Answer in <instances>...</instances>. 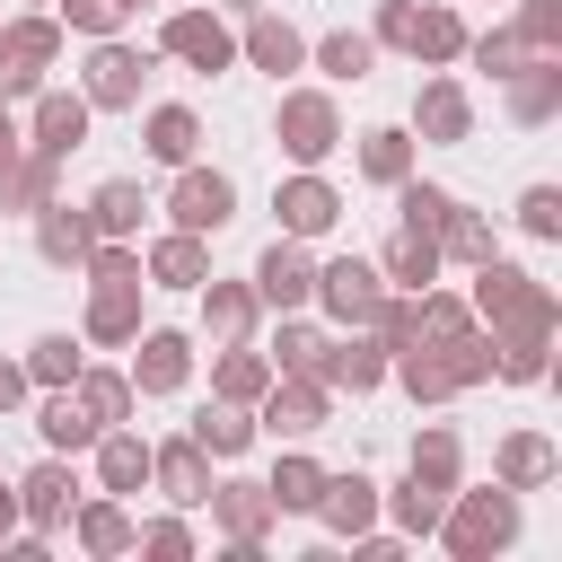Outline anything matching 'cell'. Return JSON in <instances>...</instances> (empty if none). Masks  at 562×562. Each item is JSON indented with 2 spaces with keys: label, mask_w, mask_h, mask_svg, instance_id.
I'll use <instances>...</instances> for the list:
<instances>
[{
  "label": "cell",
  "mask_w": 562,
  "mask_h": 562,
  "mask_svg": "<svg viewBox=\"0 0 562 562\" xmlns=\"http://www.w3.org/2000/svg\"><path fill=\"white\" fill-rule=\"evenodd\" d=\"M193 448H220V457H228V448H246V422H237V413H202V422H193Z\"/></svg>",
  "instance_id": "obj_42"
},
{
  "label": "cell",
  "mask_w": 562,
  "mask_h": 562,
  "mask_svg": "<svg viewBox=\"0 0 562 562\" xmlns=\"http://www.w3.org/2000/svg\"><path fill=\"white\" fill-rule=\"evenodd\" d=\"M167 53H184L193 70H228V53H237V44H228V26H220V18H176V26H167Z\"/></svg>",
  "instance_id": "obj_8"
},
{
  "label": "cell",
  "mask_w": 562,
  "mask_h": 562,
  "mask_svg": "<svg viewBox=\"0 0 562 562\" xmlns=\"http://www.w3.org/2000/svg\"><path fill=\"white\" fill-rule=\"evenodd\" d=\"M79 132H88V105H79V97H44V105H35V149H44V158L79 149Z\"/></svg>",
  "instance_id": "obj_12"
},
{
  "label": "cell",
  "mask_w": 562,
  "mask_h": 562,
  "mask_svg": "<svg viewBox=\"0 0 562 562\" xmlns=\"http://www.w3.org/2000/svg\"><path fill=\"white\" fill-rule=\"evenodd\" d=\"M518 220H527L536 237H562V193H553V184H536V193L518 202Z\"/></svg>",
  "instance_id": "obj_40"
},
{
  "label": "cell",
  "mask_w": 562,
  "mask_h": 562,
  "mask_svg": "<svg viewBox=\"0 0 562 562\" xmlns=\"http://www.w3.org/2000/svg\"><path fill=\"white\" fill-rule=\"evenodd\" d=\"M422 132H430V140H465V97H457L448 79L422 88Z\"/></svg>",
  "instance_id": "obj_19"
},
{
  "label": "cell",
  "mask_w": 562,
  "mask_h": 562,
  "mask_svg": "<svg viewBox=\"0 0 562 562\" xmlns=\"http://www.w3.org/2000/svg\"><path fill=\"white\" fill-rule=\"evenodd\" d=\"M149 474V448L140 439H105V492H132Z\"/></svg>",
  "instance_id": "obj_33"
},
{
  "label": "cell",
  "mask_w": 562,
  "mask_h": 562,
  "mask_svg": "<svg viewBox=\"0 0 562 562\" xmlns=\"http://www.w3.org/2000/svg\"><path fill=\"white\" fill-rule=\"evenodd\" d=\"M0 158H9V114H0Z\"/></svg>",
  "instance_id": "obj_54"
},
{
  "label": "cell",
  "mask_w": 562,
  "mask_h": 562,
  "mask_svg": "<svg viewBox=\"0 0 562 562\" xmlns=\"http://www.w3.org/2000/svg\"><path fill=\"white\" fill-rule=\"evenodd\" d=\"M281 140H290V158H325L334 149V105L325 97H290L281 105Z\"/></svg>",
  "instance_id": "obj_6"
},
{
  "label": "cell",
  "mask_w": 562,
  "mask_h": 562,
  "mask_svg": "<svg viewBox=\"0 0 562 562\" xmlns=\"http://www.w3.org/2000/svg\"><path fill=\"white\" fill-rule=\"evenodd\" d=\"M325 369H334V378H342V386H378V369H386V360H378V351H360V342H351V351H334V360H325Z\"/></svg>",
  "instance_id": "obj_44"
},
{
  "label": "cell",
  "mask_w": 562,
  "mask_h": 562,
  "mask_svg": "<svg viewBox=\"0 0 562 562\" xmlns=\"http://www.w3.org/2000/svg\"><path fill=\"white\" fill-rule=\"evenodd\" d=\"M35 237H44V255H53V263H88L97 220H88V211H70V202H44V228H35Z\"/></svg>",
  "instance_id": "obj_9"
},
{
  "label": "cell",
  "mask_w": 562,
  "mask_h": 562,
  "mask_svg": "<svg viewBox=\"0 0 562 562\" xmlns=\"http://www.w3.org/2000/svg\"><path fill=\"white\" fill-rule=\"evenodd\" d=\"M18 395H26V369H9V360H0V413H9Z\"/></svg>",
  "instance_id": "obj_53"
},
{
  "label": "cell",
  "mask_w": 562,
  "mask_h": 562,
  "mask_svg": "<svg viewBox=\"0 0 562 562\" xmlns=\"http://www.w3.org/2000/svg\"><path fill=\"white\" fill-rule=\"evenodd\" d=\"M44 184H53V158H44V149H35L26 167L0 158V202H44Z\"/></svg>",
  "instance_id": "obj_30"
},
{
  "label": "cell",
  "mask_w": 562,
  "mask_h": 562,
  "mask_svg": "<svg viewBox=\"0 0 562 562\" xmlns=\"http://www.w3.org/2000/svg\"><path fill=\"white\" fill-rule=\"evenodd\" d=\"M220 395H228V404L263 395V360H255V351H228V360H220Z\"/></svg>",
  "instance_id": "obj_37"
},
{
  "label": "cell",
  "mask_w": 562,
  "mask_h": 562,
  "mask_svg": "<svg viewBox=\"0 0 562 562\" xmlns=\"http://www.w3.org/2000/svg\"><path fill=\"white\" fill-rule=\"evenodd\" d=\"M386 272H395V281H430V272H439V237H422V228H404V237L386 246Z\"/></svg>",
  "instance_id": "obj_22"
},
{
  "label": "cell",
  "mask_w": 562,
  "mask_h": 562,
  "mask_svg": "<svg viewBox=\"0 0 562 562\" xmlns=\"http://www.w3.org/2000/svg\"><path fill=\"white\" fill-rule=\"evenodd\" d=\"M501 474H509V483H544V474H553V448H544V439H509V448H501Z\"/></svg>",
  "instance_id": "obj_34"
},
{
  "label": "cell",
  "mask_w": 562,
  "mask_h": 562,
  "mask_svg": "<svg viewBox=\"0 0 562 562\" xmlns=\"http://www.w3.org/2000/svg\"><path fill=\"white\" fill-rule=\"evenodd\" d=\"M149 465H158V483H167L176 501H211V483H202V448H193V439H184V448H158Z\"/></svg>",
  "instance_id": "obj_17"
},
{
  "label": "cell",
  "mask_w": 562,
  "mask_h": 562,
  "mask_svg": "<svg viewBox=\"0 0 562 562\" xmlns=\"http://www.w3.org/2000/svg\"><path fill=\"white\" fill-rule=\"evenodd\" d=\"M149 272H158L167 290H184V281H202V246H193V228H184V237H167V246L149 255Z\"/></svg>",
  "instance_id": "obj_26"
},
{
  "label": "cell",
  "mask_w": 562,
  "mask_h": 562,
  "mask_svg": "<svg viewBox=\"0 0 562 562\" xmlns=\"http://www.w3.org/2000/svg\"><path fill=\"white\" fill-rule=\"evenodd\" d=\"M70 492H79V483H70L61 465H35V474H26V518H35V527H61Z\"/></svg>",
  "instance_id": "obj_18"
},
{
  "label": "cell",
  "mask_w": 562,
  "mask_h": 562,
  "mask_svg": "<svg viewBox=\"0 0 562 562\" xmlns=\"http://www.w3.org/2000/svg\"><path fill=\"white\" fill-rule=\"evenodd\" d=\"M132 290H140V281H97V316H88V334L123 342V334H132Z\"/></svg>",
  "instance_id": "obj_23"
},
{
  "label": "cell",
  "mask_w": 562,
  "mask_h": 562,
  "mask_svg": "<svg viewBox=\"0 0 562 562\" xmlns=\"http://www.w3.org/2000/svg\"><path fill=\"white\" fill-rule=\"evenodd\" d=\"M369 53H378L369 35H325V70H334V79H360V70H369Z\"/></svg>",
  "instance_id": "obj_38"
},
{
  "label": "cell",
  "mask_w": 562,
  "mask_h": 562,
  "mask_svg": "<svg viewBox=\"0 0 562 562\" xmlns=\"http://www.w3.org/2000/svg\"><path fill=\"white\" fill-rule=\"evenodd\" d=\"M228 202H237V193H228V176H202V167H193V176L176 184V220H184V228H220V220H228Z\"/></svg>",
  "instance_id": "obj_10"
},
{
  "label": "cell",
  "mask_w": 562,
  "mask_h": 562,
  "mask_svg": "<svg viewBox=\"0 0 562 562\" xmlns=\"http://www.w3.org/2000/svg\"><path fill=\"white\" fill-rule=\"evenodd\" d=\"M378 35H386V44H404V35H413V0H386V18H378Z\"/></svg>",
  "instance_id": "obj_50"
},
{
  "label": "cell",
  "mask_w": 562,
  "mask_h": 562,
  "mask_svg": "<svg viewBox=\"0 0 562 562\" xmlns=\"http://www.w3.org/2000/svg\"><path fill=\"white\" fill-rule=\"evenodd\" d=\"M44 439H53V448H88V439H97V422H88V404H70V395H53V404H44Z\"/></svg>",
  "instance_id": "obj_28"
},
{
  "label": "cell",
  "mask_w": 562,
  "mask_h": 562,
  "mask_svg": "<svg viewBox=\"0 0 562 562\" xmlns=\"http://www.w3.org/2000/svg\"><path fill=\"white\" fill-rule=\"evenodd\" d=\"M404 527H439V483L413 474V492H404Z\"/></svg>",
  "instance_id": "obj_48"
},
{
  "label": "cell",
  "mask_w": 562,
  "mask_h": 562,
  "mask_svg": "<svg viewBox=\"0 0 562 562\" xmlns=\"http://www.w3.org/2000/svg\"><path fill=\"white\" fill-rule=\"evenodd\" d=\"M404 158H413L404 132H369V149H360V167H369L378 184H404Z\"/></svg>",
  "instance_id": "obj_31"
},
{
  "label": "cell",
  "mask_w": 562,
  "mask_h": 562,
  "mask_svg": "<svg viewBox=\"0 0 562 562\" xmlns=\"http://www.w3.org/2000/svg\"><path fill=\"white\" fill-rule=\"evenodd\" d=\"M97 281H140V263H132L123 246H105V255H97Z\"/></svg>",
  "instance_id": "obj_52"
},
{
  "label": "cell",
  "mask_w": 562,
  "mask_h": 562,
  "mask_svg": "<svg viewBox=\"0 0 562 562\" xmlns=\"http://www.w3.org/2000/svg\"><path fill=\"white\" fill-rule=\"evenodd\" d=\"M149 395H167V386H184V334H149L140 342V369H132Z\"/></svg>",
  "instance_id": "obj_15"
},
{
  "label": "cell",
  "mask_w": 562,
  "mask_h": 562,
  "mask_svg": "<svg viewBox=\"0 0 562 562\" xmlns=\"http://www.w3.org/2000/svg\"><path fill=\"white\" fill-rule=\"evenodd\" d=\"M316 351H325V342H316L307 325H281V369H316Z\"/></svg>",
  "instance_id": "obj_47"
},
{
  "label": "cell",
  "mask_w": 562,
  "mask_h": 562,
  "mask_svg": "<svg viewBox=\"0 0 562 562\" xmlns=\"http://www.w3.org/2000/svg\"><path fill=\"white\" fill-rule=\"evenodd\" d=\"M263 492H272V509H316V492H325V474H316L307 457H281V474H272Z\"/></svg>",
  "instance_id": "obj_21"
},
{
  "label": "cell",
  "mask_w": 562,
  "mask_h": 562,
  "mask_svg": "<svg viewBox=\"0 0 562 562\" xmlns=\"http://www.w3.org/2000/svg\"><path fill=\"white\" fill-rule=\"evenodd\" d=\"M316 509H325V527L360 536V527H369V509H378V492H369L360 474H342V483H325V492H316Z\"/></svg>",
  "instance_id": "obj_13"
},
{
  "label": "cell",
  "mask_w": 562,
  "mask_h": 562,
  "mask_svg": "<svg viewBox=\"0 0 562 562\" xmlns=\"http://www.w3.org/2000/svg\"><path fill=\"white\" fill-rule=\"evenodd\" d=\"M553 88H562V70H553V61H536V70L518 79V114H527V123H544V114H553Z\"/></svg>",
  "instance_id": "obj_35"
},
{
  "label": "cell",
  "mask_w": 562,
  "mask_h": 562,
  "mask_svg": "<svg viewBox=\"0 0 562 562\" xmlns=\"http://www.w3.org/2000/svg\"><path fill=\"white\" fill-rule=\"evenodd\" d=\"M140 79H149V53H132V44H105V53L88 61V97H97V105H132Z\"/></svg>",
  "instance_id": "obj_3"
},
{
  "label": "cell",
  "mask_w": 562,
  "mask_h": 562,
  "mask_svg": "<svg viewBox=\"0 0 562 562\" xmlns=\"http://www.w3.org/2000/svg\"><path fill=\"white\" fill-rule=\"evenodd\" d=\"M44 61H53V26H44V18L9 26V35H0V105H9V97H26Z\"/></svg>",
  "instance_id": "obj_2"
},
{
  "label": "cell",
  "mask_w": 562,
  "mask_h": 562,
  "mask_svg": "<svg viewBox=\"0 0 562 562\" xmlns=\"http://www.w3.org/2000/svg\"><path fill=\"white\" fill-rule=\"evenodd\" d=\"M509 536H518V501H509V492L465 501V518H457V553H492V544H509Z\"/></svg>",
  "instance_id": "obj_5"
},
{
  "label": "cell",
  "mask_w": 562,
  "mask_h": 562,
  "mask_svg": "<svg viewBox=\"0 0 562 562\" xmlns=\"http://www.w3.org/2000/svg\"><path fill=\"white\" fill-rule=\"evenodd\" d=\"M246 53H255L263 70H299V35H290L281 18H255V35H246Z\"/></svg>",
  "instance_id": "obj_24"
},
{
  "label": "cell",
  "mask_w": 562,
  "mask_h": 562,
  "mask_svg": "<svg viewBox=\"0 0 562 562\" xmlns=\"http://www.w3.org/2000/svg\"><path fill=\"white\" fill-rule=\"evenodd\" d=\"M334 211H342V202H334V193H325L316 176L281 184V228H290V237H316V228H334Z\"/></svg>",
  "instance_id": "obj_11"
},
{
  "label": "cell",
  "mask_w": 562,
  "mask_h": 562,
  "mask_svg": "<svg viewBox=\"0 0 562 562\" xmlns=\"http://www.w3.org/2000/svg\"><path fill=\"white\" fill-rule=\"evenodd\" d=\"M439 237H448V246H457L465 263H483V255H492V237H483V228H474V220H465L457 202H448V220H439Z\"/></svg>",
  "instance_id": "obj_41"
},
{
  "label": "cell",
  "mask_w": 562,
  "mask_h": 562,
  "mask_svg": "<svg viewBox=\"0 0 562 562\" xmlns=\"http://www.w3.org/2000/svg\"><path fill=\"white\" fill-rule=\"evenodd\" d=\"M474 61H483V70H509V61H518V44H509V35H483V44H474Z\"/></svg>",
  "instance_id": "obj_51"
},
{
  "label": "cell",
  "mask_w": 562,
  "mask_h": 562,
  "mask_svg": "<svg viewBox=\"0 0 562 562\" xmlns=\"http://www.w3.org/2000/svg\"><path fill=\"white\" fill-rule=\"evenodd\" d=\"M79 536H88L97 553H114V544H132V527H123V509H88V518H79Z\"/></svg>",
  "instance_id": "obj_45"
},
{
  "label": "cell",
  "mask_w": 562,
  "mask_h": 562,
  "mask_svg": "<svg viewBox=\"0 0 562 562\" xmlns=\"http://www.w3.org/2000/svg\"><path fill=\"white\" fill-rule=\"evenodd\" d=\"M553 35H562V9H553V0H527V44H536V53H544V44H553Z\"/></svg>",
  "instance_id": "obj_49"
},
{
  "label": "cell",
  "mask_w": 562,
  "mask_h": 562,
  "mask_svg": "<svg viewBox=\"0 0 562 562\" xmlns=\"http://www.w3.org/2000/svg\"><path fill=\"white\" fill-rule=\"evenodd\" d=\"M422 61H448V53H465V26L448 18V9H413V35H404Z\"/></svg>",
  "instance_id": "obj_16"
},
{
  "label": "cell",
  "mask_w": 562,
  "mask_h": 562,
  "mask_svg": "<svg viewBox=\"0 0 562 562\" xmlns=\"http://www.w3.org/2000/svg\"><path fill=\"white\" fill-rule=\"evenodd\" d=\"M211 501H220V518H228L237 544H255L263 518H272V492H263V483H228V492H211Z\"/></svg>",
  "instance_id": "obj_14"
},
{
  "label": "cell",
  "mask_w": 562,
  "mask_h": 562,
  "mask_svg": "<svg viewBox=\"0 0 562 562\" xmlns=\"http://www.w3.org/2000/svg\"><path fill=\"white\" fill-rule=\"evenodd\" d=\"M263 422H272V430H316V422H325V395H316V386H281Z\"/></svg>",
  "instance_id": "obj_27"
},
{
  "label": "cell",
  "mask_w": 562,
  "mask_h": 562,
  "mask_svg": "<svg viewBox=\"0 0 562 562\" xmlns=\"http://www.w3.org/2000/svg\"><path fill=\"white\" fill-rule=\"evenodd\" d=\"M246 316H255L246 290H211V334H246Z\"/></svg>",
  "instance_id": "obj_43"
},
{
  "label": "cell",
  "mask_w": 562,
  "mask_h": 562,
  "mask_svg": "<svg viewBox=\"0 0 562 562\" xmlns=\"http://www.w3.org/2000/svg\"><path fill=\"white\" fill-rule=\"evenodd\" d=\"M483 316H509L518 334H544V325H553V307H544V290H536L527 272H509V263H492V255H483Z\"/></svg>",
  "instance_id": "obj_1"
},
{
  "label": "cell",
  "mask_w": 562,
  "mask_h": 562,
  "mask_svg": "<svg viewBox=\"0 0 562 562\" xmlns=\"http://www.w3.org/2000/svg\"><path fill=\"white\" fill-rule=\"evenodd\" d=\"M70 9V26H88V35H114V18L132 9V0H61Z\"/></svg>",
  "instance_id": "obj_46"
},
{
  "label": "cell",
  "mask_w": 562,
  "mask_h": 562,
  "mask_svg": "<svg viewBox=\"0 0 562 562\" xmlns=\"http://www.w3.org/2000/svg\"><path fill=\"white\" fill-rule=\"evenodd\" d=\"M193 140H202V132H193L184 105H158V114H149V149H158V158H193Z\"/></svg>",
  "instance_id": "obj_25"
},
{
  "label": "cell",
  "mask_w": 562,
  "mask_h": 562,
  "mask_svg": "<svg viewBox=\"0 0 562 562\" xmlns=\"http://www.w3.org/2000/svg\"><path fill=\"white\" fill-rule=\"evenodd\" d=\"M79 404H88V422L105 430V422H123V404H132V386H123V378H79Z\"/></svg>",
  "instance_id": "obj_32"
},
{
  "label": "cell",
  "mask_w": 562,
  "mask_h": 562,
  "mask_svg": "<svg viewBox=\"0 0 562 562\" xmlns=\"http://www.w3.org/2000/svg\"><path fill=\"white\" fill-rule=\"evenodd\" d=\"M255 290H263V299H272V307H299V299H307V290H316V272H307V255H299V246H290V237H281V246H272V255H263V263H255Z\"/></svg>",
  "instance_id": "obj_7"
},
{
  "label": "cell",
  "mask_w": 562,
  "mask_h": 562,
  "mask_svg": "<svg viewBox=\"0 0 562 562\" xmlns=\"http://www.w3.org/2000/svg\"><path fill=\"white\" fill-rule=\"evenodd\" d=\"M439 220H448V193H439V184H404V228L439 237Z\"/></svg>",
  "instance_id": "obj_36"
},
{
  "label": "cell",
  "mask_w": 562,
  "mask_h": 562,
  "mask_svg": "<svg viewBox=\"0 0 562 562\" xmlns=\"http://www.w3.org/2000/svg\"><path fill=\"white\" fill-rule=\"evenodd\" d=\"M88 220L105 228V237H123V228H140V184H97V202H88Z\"/></svg>",
  "instance_id": "obj_20"
},
{
  "label": "cell",
  "mask_w": 562,
  "mask_h": 562,
  "mask_svg": "<svg viewBox=\"0 0 562 562\" xmlns=\"http://www.w3.org/2000/svg\"><path fill=\"white\" fill-rule=\"evenodd\" d=\"M413 474H422V483H448V474H457V439H448V430H430V439L413 448Z\"/></svg>",
  "instance_id": "obj_39"
},
{
  "label": "cell",
  "mask_w": 562,
  "mask_h": 562,
  "mask_svg": "<svg viewBox=\"0 0 562 562\" xmlns=\"http://www.w3.org/2000/svg\"><path fill=\"white\" fill-rule=\"evenodd\" d=\"M26 378H44V386H70V378H79V351H70V334H44V342H35V360H26Z\"/></svg>",
  "instance_id": "obj_29"
},
{
  "label": "cell",
  "mask_w": 562,
  "mask_h": 562,
  "mask_svg": "<svg viewBox=\"0 0 562 562\" xmlns=\"http://www.w3.org/2000/svg\"><path fill=\"white\" fill-rule=\"evenodd\" d=\"M316 290H325V307H334V316H351V325H369V316H378V272H369V263H351V255H342V263H325V272H316Z\"/></svg>",
  "instance_id": "obj_4"
}]
</instances>
